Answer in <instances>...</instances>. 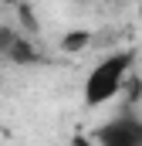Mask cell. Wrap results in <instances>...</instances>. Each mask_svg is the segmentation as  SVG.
<instances>
[{"instance_id": "1", "label": "cell", "mask_w": 142, "mask_h": 146, "mask_svg": "<svg viewBox=\"0 0 142 146\" xmlns=\"http://www.w3.org/2000/svg\"><path fill=\"white\" fill-rule=\"evenodd\" d=\"M132 65H135V51H129V48L105 54V58L88 72V78H85V106H88V109H98V106L112 102V99L122 92L125 78L132 75Z\"/></svg>"}, {"instance_id": "6", "label": "cell", "mask_w": 142, "mask_h": 146, "mask_svg": "<svg viewBox=\"0 0 142 146\" xmlns=\"http://www.w3.org/2000/svg\"><path fill=\"white\" fill-rule=\"evenodd\" d=\"M139 14H142V7H139Z\"/></svg>"}, {"instance_id": "5", "label": "cell", "mask_w": 142, "mask_h": 146, "mask_svg": "<svg viewBox=\"0 0 142 146\" xmlns=\"http://www.w3.org/2000/svg\"><path fill=\"white\" fill-rule=\"evenodd\" d=\"M0 3H7V7H17V3H24V0H0Z\"/></svg>"}, {"instance_id": "2", "label": "cell", "mask_w": 142, "mask_h": 146, "mask_svg": "<svg viewBox=\"0 0 142 146\" xmlns=\"http://www.w3.org/2000/svg\"><path fill=\"white\" fill-rule=\"evenodd\" d=\"M95 146H142V119L132 109H122L115 119L91 129Z\"/></svg>"}, {"instance_id": "4", "label": "cell", "mask_w": 142, "mask_h": 146, "mask_svg": "<svg viewBox=\"0 0 142 146\" xmlns=\"http://www.w3.org/2000/svg\"><path fill=\"white\" fill-rule=\"evenodd\" d=\"M88 44H91V34H88V31H71V34H64V41H61L64 51H81V48H88Z\"/></svg>"}, {"instance_id": "3", "label": "cell", "mask_w": 142, "mask_h": 146, "mask_svg": "<svg viewBox=\"0 0 142 146\" xmlns=\"http://www.w3.org/2000/svg\"><path fill=\"white\" fill-rule=\"evenodd\" d=\"M3 58H7V61H17V65H34V61H37V51L31 48V41H27V37L17 34L14 41H10V48L3 51Z\"/></svg>"}]
</instances>
